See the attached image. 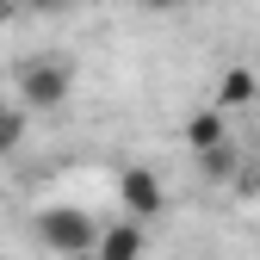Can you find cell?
Wrapping results in <instances>:
<instances>
[{"instance_id":"6da1fadb","label":"cell","mask_w":260,"mask_h":260,"mask_svg":"<svg viewBox=\"0 0 260 260\" xmlns=\"http://www.w3.org/2000/svg\"><path fill=\"white\" fill-rule=\"evenodd\" d=\"M31 236H38L44 248H56L62 260H93V248H100V223H93L81 205H50V211H38Z\"/></svg>"},{"instance_id":"7a4b0ae2","label":"cell","mask_w":260,"mask_h":260,"mask_svg":"<svg viewBox=\"0 0 260 260\" xmlns=\"http://www.w3.org/2000/svg\"><path fill=\"white\" fill-rule=\"evenodd\" d=\"M62 100H69V62H56V56L19 62V106L25 112H50Z\"/></svg>"},{"instance_id":"3957f363","label":"cell","mask_w":260,"mask_h":260,"mask_svg":"<svg viewBox=\"0 0 260 260\" xmlns=\"http://www.w3.org/2000/svg\"><path fill=\"white\" fill-rule=\"evenodd\" d=\"M118 199H124V217L149 223V217H161L168 192H161V174H155V168H124V174H118Z\"/></svg>"},{"instance_id":"277c9868","label":"cell","mask_w":260,"mask_h":260,"mask_svg":"<svg viewBox=\"0 0 260 260\" xmlns=\"http://www.w3.org/2000/svg\"><path fill=\"white\" fill-rule=\"evenodd\" d=\"M143 248H149L143 223H137V217H124V223H112V230H100V248H93V260H143Z\"/></svg>"},{"instance_id":"5b68a950","label":"cell","mask_w":260,"mask_h":260,"mask_svg":"<svg viewBox=\"0 0 260 260\" xmlns=\"http://www.w3.org/2000/svg\"><path fill=\"white\" fill-rule=\"evenodd\" d=\"M254 93H260V75L236 62V69H223V75H217V112H242Z\"/></svg>"},{"instance_id":"8992f818","label":"cell","mask_w":260,"mask_h":260,"mask_svg":"<svg viewBox=\"0 0 260 260\" xmlns=\"http://www.w3.org/2000/svg\"><path fill=\"white\" fill-rule=\"evenodd\" d=\"M186 143L192 149H217V143H230V112H217V106H205V112H192L186 118Z\"/></svg>"},{"instance_id":"52a82bcc","label":"cell","mask_w":260,"mask_h":260,"mask_svg":"<svg viewBox=\"0 0 260 260\" xmlns=\"http://www.w3.org/2000/svg\"><path fill=\"white\" fill-rule=\"evenodd\" d=\"M236 168H242V155H236V137L199 155V174H205V180H236Z\"/></svg>"},{"instance_id":"ba28073f","label":"cell","mask_w":260,"mask_h":260,"mask_svg":"<svg viewBox=\"0 0 260 260\" xmlns=\"http://www.w3.org/2000/svg\"><path fill=\"white\" fill-rule=\"evenodd\" d=\"M19 137H25V106H0V155L19 149Z\"/></svg>"},{"instance_id":"9c48e42d","label":"cell","mask_w":260,"mask_h":260,"mask_svg":"<svg viewBox=\"0 0 260 260\" xmlns=\"http://www.w3.org/2000/svg\"><path fill=\"white\" fill-rule=\"evenodd\" d=\"M25 13H62V7H75V0H19Z\"/></svg>"},{"instance_id":"30bf717a","label":"cell","mask_w":260,"mask_h":260,"mask_svg":"<svg viewBox=\"0 0 260 260\" xmlns=\"http://www.w3.org/2000/svg\"><path fill=\"white\" fill-rule=\"evenodd\" d=\"M13 13H19V0H0V25H7V19H13Z\"/></svg>"},{"instance_id":"8fae6325","label":"cell","mask_w":260,"mask_h":260,"mask_svg":"<svg viewBox=\"0 0 260 260\" xmlns=\"http://www.w3.org/2000/svg\"><path fill=\"white\" fill-rule=\"evenodd\" d=\"M143 7H155V13H168V7H180V0H143Z\"/></svg>"}]
</instances>
